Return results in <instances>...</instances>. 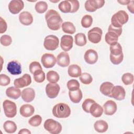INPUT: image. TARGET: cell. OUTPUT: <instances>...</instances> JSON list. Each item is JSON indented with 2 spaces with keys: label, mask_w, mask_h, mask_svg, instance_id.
I'll use <instances>...</instances> for the list:
<instances>
[{
  "label": "cell",
  "mask_w": 134,
  "mask_h": 134,
  "mask_svg": "<svg viewBox=\"0 0 134 134\" xmlns=\"http://www.w3.org/2000/svg\"><path fill=\"white\" fill-rule=\"evenodd\" d=\"M39 70H42L39 62L37 61H33L29 64V71L31 74H33L35 71Z\"/></svg>",
  "instance_id": "cell-45"
},
{
  "label": "cell",
  "mask_w": 134,
  "mask_h": 134,
  "mask_svg": "<svg viewBox=\"0 0 134 134\" xmlns=\"http://www.w3.org/2000/svg\"><path fill=\"white\" fill-rule=\"evenodd\" d=\"M114 84L110 82H103L100 86L99 91L104 95L110 97L111 91Z\"/></svg>",
  "instance_id": "cell-26"
},
{
  "label": "cell",
  "mask_w": 134,
  "mask_h": 134,
  "mask_svg": "<svg viewBox=\"0 0 134 134\" xmlns=\"http://www.w3.org/2000/svg\"><path fill=\"white\" fill-rule=\"evenodd\" d=\"M46 76L48 81L51 83H56L59 81L60 79L59 74L53 70L48 71Z\"/></svg>",
  "instance_id": "cell-33"
},
{
  "label": "cell",
  "mask_w": 134,
  "mask_h": 134,
  "mask_svg": "<svg viewBox=\"0 0 134 134\" xmlns=\"http://www.w3.org/2000/svg\"><path fill=\"white\" fill-rule=\"evenodd\" d=\"M60 87L57 83L47 84L46 87V93L47 96L50 98H54L59 94Z\"/></svg>",
  "instance_id": "cell-11"
},
{
  "label": "cell",
  "mask_w": 134,
  "mask_h": 134,
  "mask_svg": "<svg viewBox=\"0 0 134 134\" xmlns=\"http://www.w3.org/2000/svg\"><path fill=\"white\" fill-rule=\"evenodd\" d=\"M10 82V77L6 74H1L0 75V85L1 86H7Z\"/></svg>",
  "instance_id": "cell-46"
},
{
  "label": "cell",
  "mask_w": 134,
  "mask_h": 134,
  "mask_svg": "<svg viewBox=\"0 0 134 134\" xmlns=\"http://www.w3.org/2000/svg\"><path fill=\"white\" fill-rule=\"evenodd\" d=\"M59 10L63 13H71V5L69 1H63L58 5Z\"/></svg>",
  "instance_id": "cell-32"
},
{
  "label": "cell",
  "mask_w": 134,
  "mask_h": 134,
  "mask_svg": "<svg viewBox=\"0 0 134 134\" xmlns=\"http://www.w3.org/2000/svg\"><path fill=\"white\" fill-rule=\"evenodd\" d=\"M122 31V28H115L110 24L105 36V41L110 46L115 44L117 43L118 37L121 35Z\"/></svg>",
  "instance_id": "cell-2"
},
{
  "label": "cell",
  "mask_w": 134,
  "mask_h": 134,
  "mask_svg": "<svg viewBox=\"0 0 134 134\" xmlns=\"http://www.w3.org/2000/svg\"><path fill=\"white\" fill-rule=\"evenodd\" d=\"M93 23V18L90 15H84L81 19V25L85 28H89Z\"/></svg>",
  "instance_id": "cell-36"
},
{
  "label": "cell",
  "mask_w": 134,
  "mask_h": 134,
  "mask_svg": "<svg viewBox=\"0 0 134 134\" xmlns=\"http://www.w3.org/2000/svg\"><path fill=\"white\" fill-rule=\"evenodd\" d=\"M68 73L71 77H78L82 74L81 68L77 64H71L68 68Z\"/></svg>",
  "instance_id": "cell-25"
},
{
  "label": "cell",
  "mask_w": 134,
  "mask_h": 134,
  "mask_svg": "<svg viewBox=\"0 0 134 134\" xmlns=\"http://www.w3.org/2000/svg\"><path fill=\"white\" fill-rule=\"evenodd\" d=\"M62 31L66 34H73L76 31V28L74 24L70 21H65L62 24Z\"/></svg>",
  "instance_id": "cell-30"
},
{
  "label": "cell",
  "mask_w": 134,
  "mask_h": 134,
  "mask_svg": "<svg viewBox=\"0 0 134 134\" xmlns=\"http://www.w3.org/2000/svg\"><path fill=\"white\" fill-rule=\"evenodd\" d=\"M31 83V77L28 74H24L21 77L16 79L14 81V86L17 88H23L29 85Z\"/></svg>",
  "instance_id": "cell-13"
},
{
  "label": "cell",
  "mask_w": 134,
  "mask_h": 134,
  "mask_svg": "<svg viewBox=\"0 0 134 134\" xmlns=\"http://www.w3.org/2000/svg\"><path fill=\"white\" fill-rule=\"evenodd\" d=\"M33 75L35 81L39 83L43 82L46 78L45 73L42 70H39L35 71Z\"/></svg>",
  "instance_id": "cell-37"
},
{
  "label": "cell",
  "mask_w": 134,
  "mask_h": 134,
  "mask_svg": "<svg viewBox=\"0 0 134 134\" xmlns=\"http://www.w3.org/2000/svg\"><path fill=\"white\" fill-rule=\"evenodd\" d=\"M105 3L104 0H87L85 3V9L88 12H94L102 7Z\"/></svg>",
  "instance_id": "cell-9"
},
{
  "label": "cell",
  "mask_w": 134,
  "mask_h": 134,
  "mask_svg": "<svg viewBox=\"0 0 134 134\" xmlns=\"http://www.w3.org/2000/svg\"><path fill=\"white\" fill-rule=\"evenodd\" d=\"M133 75L132 74L127 72L124 73L121 77V80L123 83L126 85H128L132 84L133 82Z\"/></svg>",
  "instance_id": "cell-38"
},
{
  "label": "cell",
  "mask_w": 134,
  "mask_h": 134,
  "mask_svg": "<svg viewBox=\"0 0 134 134\" xmlns=\"http://www.w3.org/2000/svg\"><path fill=\"white\" fill-rule=\"evenodd\" d=\"M94 128L97 132L103 133L107 130L108 128V125L105 120H98L94 123Z\"/></svg>",
  "instance_id": "cell-27"
},
{
  "label": "cell",
  "mask_w": 134,
  "mask_h": 134,
  "mask_svg": "<svg viewBox=\"0 0 134 134\" xmlns=\"http://www.w3.org/2000/svg\"><path fill=\"white\" fill-rule=\"evenodd\" d=\"M97 52L93 49H88L84 53V59L85 61L89 64H94L98 60Z\"/></svg>",
  "instance_id": "cell-17"
},
{
  "label": "cell",
  "mask_w": 134,
  "mask_h": 134,
  "mask_svg": "<svg viewBox=\"0 0 134 134\" xmlns=\"http://www.w3.org/2000/svg\"><path fill=\"white\" fill-rule=\"evenodd\" d=\"M69 96L70 100L74 103H79L83 97L82 92L80 88L74 91H69Z\"/></svg>",
  "instance_id": "cell-28"
},
{
  "label": "cell",
  "mask_w": 134,
  "mask_h": 134,
  "mask_svg": "<svg viewBox=\"0 0 134 134\" xmlns=\"http://www.w3.org/2000/svg\"><path fill=\"white\" fill-rule=\"evenodd\" d=\"M21 97L24 102L30 103L32 102L35 97V90L31 87L26 88L22 91Z\"/></svg>",
  "instance_id": "cell-19"
},
{
  "label": "cell",
  "mask_w": 134,
  "mask_h": 134,
  "mask_svg": "<svg viewBox=\"0 0 134 134\" xmlns=\"http://www.w3.org/2000/svg\"><path fill=\"white\" fill-rule=\"evenodd\" d=\"M59 43V38L56 36L50 35L45 37L43 42V46L47 50L53 51L58 48Z\"/></svg>",
  "instance_id": "cell-7"
},
{
  "label": "cell",
  "mask_w": 134,
  "mask_h": 134,
  "mask_svg": "<svg viewBox=\"0 0 134 134\" xmlns=\"http://www.w3.org/2000/svg\"><path fill=\"white\" fill-rule=\"evenodd\" d=\"M44 128L51 134H58L62 131L60 123L53 119H48L44 122Z\"/></svg>",
  "instance_id": "cell-5"
},
{
  "label": "cell",
  "mask_w": 134,
  "mask_h": 134,
  "mask_svg": "<svg viewBox=\"0 0 134 134\" xmlns=\"http://www.w3.org/2000/svg\"><path fill=\"white\" fill-rule=\"evenodd\" d=\"M6 94L7 97L10 98L17 99L20 97L21 93L19 88H17L15 86H10L6 89Z\"/></svg>",
  "instance_id": "cell-24"
},
{
  "label": "cell",
  "mask_w": 134,
  "mask_h": 134,
  "mask_svg": "<svg viewBox=\"0 0 134 134\" xmlns=\"http://www.w3.org/2000/svg\"><path fill=\"white\" fill-rule=\"evenodd\" d=\"M69 2L71 5V13H75L77 12L80 7L79 2L77 0H69Z\"/></svg>",
  "instance_id": "cell-47"
},
{
  "label": "cell",
  "mask_w": 134,
  "mask_h": 134,
  "mask_svg": "<svg viewBox=\"0 0 134 134\" xmlns=\"http://www.w3.org/2000/svg\"><path fill=\"white\" fill-rule=\"evenodd\" d=\"M42 122V117L39 115H36L31 117L28 120L29 124L32 127H38L40 126Z\"/></svg>",
  "instance_id": "cell-40"
},
{
  "label": "cell",
  "mask_w": 134,
  "mask_h": 134,
  "mask_svg": "<svg viewBox=\"0 0 134 134\" xmlns=\"http://www.w3.org/2000/svg\"><path fill=\"white\" fill-rule=\"evenodd\" d=\"M57 64L61 67H66L70 64V59L69 54L66 52H61L57 57Z\"/></svg>",
  "instance_id": "cell-20"
},
{
  "label": "cell",
  "mask_w": 134,
  "mask_h": 134,
  "mask_svg": "<svg viewBox=\"0 0 134 134\" xmlns=\"http://www.w3.org/2000/svg\"><path fill=\"white\" fill-rule=\"evenodd\" d=\"M24 3L21 0L11 1L8 4V9L13 14H17L24 8Z\"/></svg>",
  "instance_id": "cell-15"
},
{
  "label": "cell",
  "mask_w": 134,
  "mask_h": 134,
  "mask_svg": "<svg viewBox=\"0 0 134 134\" xmlns=\"http://www.w3.org/2000/svg\"><path fill=\"white\" fill-rule=\"evenodd\" d=\"M95 100L91 98H86L85 99L82 103V107L83 110L87 113H90V108L92 104L95 103Z\"/></svg>",
  "instance_id": "cell-42"
},
{
  "label": "cell",
  "mask_w": 134,
  "mask_h": 134,
  "mask_svg": "<svg viewBox=\"0 0 134 134\" xmlns=\"http://www.w3.org/2000/svg\"><path fill=\"white\" fill-rule=\"evenodd\" d=\"M45 19L48 28L52 30H59L63 23L60 15L54 9H50L46 13Z\"/></svg>",
  "instance_id": "cell-1"
},
{
  "label": "cell",
  "mask_w": 134,
  "mask_h": 134,
  "mask_svg": "<svg viewBox=\"0 0 134 134\" xmlns=\"http://www.w3.org/2000/svg\"><path fill=\"white\" fill-rule=\"evenodd\" d=\"M7 70L12 75H19L21 73V65L18 61L13 60L7 64Z\"/></svg>",
  "instance_id": "cell-16"
},
{
  "label": "cell",
  "mask_w": 134,
  "mask_h": 134,
  "mask_svg": "<svg viewBox=\"0 0 134 134\" xmlns=\"http://www.w3.org/2000/svg\"><path fill=\"white\" fill-rule=\"evenodd\" d=\"M90 113L94 117H99L103 113V108L100 105L95 102L90 108Z\"/></svg>",
  "instance_id": "cell-23"
},
{
  "label": "cell",
  "mask_w": 134,
  "mask_h": 134,
  "mask_svg": "<svg viewBox=\"0 0 134 134\" xmlns=\"http://www.w3.org/2000/svg\"><path fill=\"white\" fill-rule=\"evenodd\" d=\"M7 28V23L5 20L2 17H0V33L3 34L5 32Z\"/></svg>",
  "instance_id": "cell-48"
},
{
  "label": "cell",
  "mask_w": 134,
  "mask_h": 134,
  "mask_svg": "<svg viewBox=\"0 0 134 134\" xmlns=\"http://www.w3.org/2000/svg\"><path fill=\"white\" fill-rule=\"evenodd\" d=\"M126 91L124 88L120 85L114 86L111 91L110 97H113L117 100H121L125 99Z\"/></svg>",
  "instance_id": "cell-12"
},
{
  "label": "cell",
  "mask_w": 134,
  "mask_h": 134,
  "mask_svg": "<svg viewBox=\"0 0 134 134\" xmlns=\"http://www.w3.org/2000/svg\"><path fill=\"white\" fill-rule=\"evenodd\" d=\"M80 80L84 84L88 85L92 82L93 77L90 74L84 72L82 73L80 76Z\"/></svg>",
  "instance_id": "cell-41"
},
{
  "label": "cell",
  "mask_w": 134,
  "mask_h": 134,
  "mask_svg": "<svg viewBox=\"0 0 134 134\" xmlns=\"http://www.w3.org/2000/svg\"><path fill=\"white\" fill-rule=\"evenodd\" d=\"M20 115L24 117H28L32 116L35 112V108L30 104L23 105L19 109Z\"/></svg>",
  "instance_id": "cell-22"
},
{
  "label": "cell",
  "mask_w": 134,
  "mask_h": 134,
  "mask_svg": "<svg viewBox=\"0 0 134 134\" xmlns=\"http://www.w3.org/2000/svg\"><path fill=\"white\" fill-rule=\"evenodd\" d=\"M109 50H110V54L115 56L119 55L123 53L122 47L120 44L118 42H117L114 45L110 46L109 48Z\"/></svg>",
  "instance_id": "cell-34"
},
{
  "label": "cell",
  "mask_w": 134,
  "mask_h": 134,
  "mask_svg": "<svg viewBox=\"0 0 134 134\" xmlns=\"http://www.w3.org/2000/svg\"><path fill=\"white\" fill-rule=\"evenodd\" d=\"M129 19L128 14L123 10H120L114 14L111 18V25L115 28H122V25Z\"/></svg>",
  "instance_id": "cell-4"
},
{
  "label": "cell",
  "mask_w": 134,
  "mask_h": 134,
  "mask_svg": "<svg viewBox=\"0 0 134 134\" xmlns=\"http://www.w3.org/2000/svg\"><path fill=\"white\" fill-rule=\"evenodd\" d=\"M103 111L105 115H113L117 111V106L116 103L112 100H109L106 102L103 106Z\"/></svg>",
  "instance_id": "cell-18"
},
{
  "label": "cell",
  "mask_w": 134,
  "mask_h": 134,
  "mask_svg": "<svg viewBox=\"0 0 134 134\" xmlns=\"http://www.w3.org/2000/svg\"><path fill=\"white\" fill-rule=\"evenodd\" d=\"M3 107L5 115L7 117L13 118L16 115L17 106L14 102L6 99L3 103Z\"/></svg>",
  "instance_id": "cell-6"
},
{
  "label": "cell",
  "mask_w": 134,
  "mask_h": 134,
  "mask_svg": "<svg viewBox=\"0 0 134 134\" xmlns=\"http://www.w3.org/2000/svg\"><path fill=\"white\" fill-rule=\"evenodd\" d=\"M118 3H120L121 5H128L130 2V1H118Z\"/></svg>",
  "instance_id": "cell-51"
},
{
  "label": "cell",
  "mask_w": 134,
  "mask_h": 134,
  "mask_svg": "<svg viewBox=\"0 0 134 134\" xmlns=\"http://www.w3.org/2000/svg\"><path fill=\"white\" fill-rule=\"evenodd\" d=\"M75 43L76 45L82 47L86 44V38L84 34L78 33L75 35Z\"/></svg>",
  "instance_id": "cell-31"
},
{
  "label": "cell",
  "mask_w": 134,
  "mask_h": 134,
  "mask_svg": "<svg viewBox=\"0 0 134 134\" xmlns=\"http://www.w3.org/2000/svg\"><path fill=\"white\" fill-rule=\"evenodd\" d=\"M20 23L25 26H29L33 22V17L31 13L27 11H24L19 15Z\"/></svg>",
  "instance_id": "cell-21"
},
{
  "label": "cell",
  "mask_w": 134,
  "mask_h": 134,
  "mask_svg": "<svg viewBox=\"0 0 134 134\" xmlns=\"http://www.w3.org/2000/svg\"><path fill=\"white\" fill-rule=\"evenodd\" d=\"M73 38L70 35H65L61 38L60 47L65 52L70 51L73 47Z\"/></svg>",
  "instance_id": "cell-14"
},
{
  "label": "cell",
  "mask_w": 134,
  "mask_h": 134,
  "mask_svg": "<svg viewBox=\"0 0 134 134\" xmlns=\"http://www.w3.org/2000/svg\"><path fill=\"white\" fill-rule=\"evenodd\" d=\"M133 3H134V1H130V2L127 5V8H128V9L129 12H130L132 14H133L134 13V12H133Z\"/></svg>",
  "instance_id": "cell-49"
},
{
  "label": "cell",
  "mask_w": 134,
  "mask_h": 134,
  "mask_svg": "<svg viewBox=\"0 0 134 134\" xmlns=\"http://www.w3.org/2000/svg\"><path fill=\"white\" fill-rule=\"evenodd\" d=\"M3 128L7 133H13L16 132L17 127L14 121L12 120H7L4 124Z\"/></svg>",
  "instance_id": "cell-29"
},
{
  "label": "cell",
  "mask_w": 134,
  "mask_h": 134,
  "mask_svg": "<svg viewBox=\"0 0 134 134\" xmlns=\"http://www.w3.org/2000/svg\"><path fill=\"white\" fill-rule=\"evenodd\" d=\"M35 10L39 14L44 13L48 9V4L44 1L38 2L35 5Z\"/></svg>",
  "instance_id": "cell-35"
},
{
  "label": "cell",
  "mask_w": 134,
  "mask_h": 134,
  "mask_svg": "<svg viewBox=\"0 0 134 134\" xmlns=\"http://www.w3.org/2000/svg\"><path fill=\"white\" fill-rule=\"evenodd\" d=\"M66 86L69 91H74L79 90L80 88V85L77 80L72 79L67 82Z\"/></svg>",
  "instance_id": "cell-39"
},
{
  "label": "cell",
  "mask_w": 134,
  "mask_h": 134,
  "mask_svg": "<svg viewBox=\"0 0 134 134\" xmlns=\"http://www.w3.org/2000/svg\"><path fill=\"white\" fill-rule=\"evenodd\" d=\"M41 62L45 68L49 69L52 68L55 65L57 59L53 54L46 53L42 55Z\"/></svg>",
  "instance_id": "cell-10"
},
{
  "label": "cell",
  "mask_w": 134,
  "mask_h": 134,
  "mask_svg": "<svg viewBox=\"0 0 134 134\" xmlns=\"http://www.w3.org/2000/svg\"><path fill=\"white\" fill-rule=\"evenodd\" d=\"M53 115L58 118H65L70 116L71 109L69 105L64 103L55 105L52 108Z\"/></svg>",
  "instance_id": "cell-3"
},
{
  "label": "cell",
  "mask_w": 134,
  "mask_h": 134,
  "mask_svg": "<svg viewBox=\"0 0 134 134\" xmlns=\"http://www.w3.org/2000/svg\"><path fill=\"white\" fill-rule=\"evenodd\" d=\"M0 42L3 46L7 47L11 44L12 42V39L10 36L8 35H4L1 36Z\"/></svg>",
  "instance_id": "cell-44"
},
{
  "label": "cell",
  "mask_w": 134,
  "mask_h": 134,
  "mask_svg": "<svg viewBox=\"0 0 134 134\" xmlns=\"http://www.w3.org/2000/svg\"><path fill=\"white\" fill-rule=\"evenodd\" d=\"M109 58H110V60L113 64L115 65H118V64H119L120 63H121V62L123 61L124 54L122 53L119 55L115 56L110 54Z\"/></svg>",
  "instance_id": "cell-43"
},
{
  "label": "cell",
  "mask_w": 134,
  "mask_h": 134,
  "mask_svg": "<svg viewBox=\"0 0 134 134\" xmlns=\"http://www.w3.org/2000/svg\"><path fill=\"white\" fill-rule=\"evenodd\" d=\"M103 31L101 28L95 27L88 31L87 36L88 40L93 43H98L102 40Z\"/></svg>",
  "instance_id": "cell-8"
},
{
  "label": "cell",
  "mask_w": 134,
  "mask_h": 134,
  "mask_svg": "<svg viewBox=\"0 0 134 134\" xmlns=\"http://www.w3.org/2000/svg\"><path fill=\"white\" fill-rule=\"evenodd\" d=\"M19 134H31V132L28 129H22L18 132Z\"/></svg>",
  "instance_id": "cell-50"
}]
</instances>
